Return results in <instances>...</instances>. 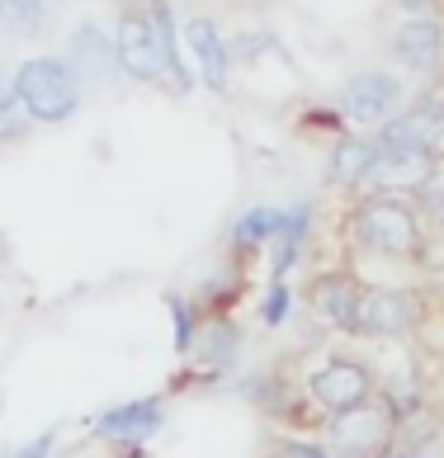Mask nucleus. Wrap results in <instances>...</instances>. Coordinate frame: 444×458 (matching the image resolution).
<instances>
[{
	"mask_svg": "<svg viewBox=\"0 0 444 458\" xmlns=\"http://www.w3.org/2000/svg\"><path fill=\"white\" fill-rule=\"evenodd\" d=\"M312 242H317V199L284 203V227L265 250V279L294 284V275L312 256Z\"/></svg>",
	"mask_w": 444,
	"mask_h": 458,
	"instance_id": "obj_13",
	"label": "nucleus"
},
{
	"mask_svg": "<svg viewBox=\"0 0 444 458\" xmlns=\"http://www.w3.org/2000/svg\"><path fill=\"white\" fill-rule=\"evenodd\" d=\"M180 38H184V57H190L199 86L213 95H227L236 62H232V38L222 33V24L209 20V14H190L180 24Z\"/></svg>",
	"mask_w": 444,
	"mask_h": 458,
	"instance_id": "obj_11",
	"label": "nucleus"
},
{
	"mask_svg": "<svg viewBox=\"0 0 444 458\" xmlns=\"http://www.w3.org/2000/svg\"><path fill=\"white\" fill-rule=\"evenodd\" d=\"M303 393L321 411V420L346 416V411H354V406L379 397V369H373L369 360H360V354L331 350V354H321V360L307 369Z\"/></svg>",
	"mask_w": 444,
	"mask_h": 458,
	"instance_id": "obj_3",
	"label": "nucleus"
},
{
	"mask_svg": "<svg viewBox=\"0 0 444 458\" xmlns=\"http://www.w3.org/2000/svg\"><path fill=\"white\" fill-rule=\"evenodd\" d=\"M66 66L72 76L81 81L85 90H109L118 81V53H114V33L99 24V20H76L72 33H66Z\"/></svg>",
	"mask_w": 444,
	"mask_h": 458,
	"instance_id": "obj_12",
	"label": "nucleus"
},
{
	"mask_svg": "<svg viewBox=\"0 0 444 458\" xmlns=\"http://www.w3.org/2000/svg\"><path fill=\"white\" fill-rule=\"evenodd\" d=\"M416 203H421V213H425V223H431V232L444 236V180L435 184L431 194H421Z\"/></svg>",
	"mask_w": 444,
	"mask_h": 458,
	"instance_id": "obj_28",
	"label": "nucleus"
},
{
	"mask_svg": "<svg viewBox=\"0 0 444 458\" xmlns=\"http://www.w3.org/2000/svg\"><path fill=\"white\" fill-rule=\"evenodd\" d=\"M373 165H379V147H373L369 132H346L327 147V184L336 194H346V203L369 194Z\"/></svg>",
	"mask_w": 444,
	"mask_h": 458,
	"instance_id": "obj_15",
	"label": "nucleus"
},
{
	"mask_svg": "<svg viewBox=\"0 0 444 458\" xmlns=\"http://www.w3.org/2000/svg\"><path fill=\"white\" fill-rule=\"evenodd\" d=\"M379 402H383V411L392 416V426H397V435H402L421 416V406H425L421 373L412 364H402L397 373H379Z\"/></svg>",
	"mask_w": 444,
	"mask_h": 458,
	"instance_id": "obj_18",
	"label": "nucleus"
},
{
	"mask_svg": "<svg viewBox=\"0 0 444 458\" xmlns=\"http://www.w3.org/2000/svg\"><path fill=\"white\" fill-rule=\"evenodd\" d=\"M242 354H246V327L242 321H236L232 312L203 317V331H199V345H194V360H190V369H184V378L222 383V378L236 373Z\"/></svg>",
	"mask_w": 444,
	"mask_h": 458,
	"instance_id": "obj_14",
	"label": "nucleus"
},
{
	"mask_svg": "<svg viewBox=\"0 0 444 458\" xmlns=\"http://www.w3.org/2000/svg\"><path fill=\"white\" fill-rule=\"evenodd\" d=\"M33 128L38 123H33L29 109L20 105V95L10 90V81H0V147H20Z\"/></svg>",
	"mask_w": 444,
	"mask_h": 458,
	"instance_id": "obj_24",
	"label": "nucleus"
},
{
	"mask_svg": "<svg viewBox=\"0 0 444 458\" xmlns=\"http://www.w3.org/2000/svg\"><path fill=\"white\" fill-rule=\"evenodd\" d=\"M402 20H444V0H392Z\"/></svg>",
	"mask_w": 444,
	"mask_h": 458,
	"instance_id": "obj_29",
	"label": "nucleus"
},
{
	"mask_svg": "<svg viewBox=\"0 0 444 458\" xmlns=\"http://www.w3.org/2000/svg\"><path fill=\"white\" fill-rule=\"evenodd\" d=\"M161 430H166V397L161 393L118 402V406H105V411L90 416V435L109 449H124L128 458H138L147 439H157Z\"/></svg>",
	"mask_w": 444,
	"mask_h": 458,
	"instance_id": "obj_7",
	"label": "nucleus"
},
{
	"mask_svg": "<svg viewBox=\"0 0 444 458\" xmlns=\"http://www.w3.org/2000/svg\"><path fill=\"white\" fill-rule=\"evenodd\" d=\"M114 53H118V76L132 86H161V47L151 29L147 5H118L114 14Z\"/></svg>",
	"mask_w": 444,
	"mask_h": 458,
	"instance_id": "obj_8",
	"label": "nucleus"
},
{
	"mask_svg": "<svg viewBox=\"0 0 444 458\" xmlns=\"http://www.w3.org/2000/svg\"><path fill=\"white\" fill-rule=\"evenodd\" d=\"M246 293V269L242 265H222V269H213L209 279H203V288H199V308L209 312V317H222V312H232L236 308V298Z\"/></svg>",
	"mask_w": 444,
	"mask_h": 458,
	"instance_id": "obj_21",
	"label": "nucleus"
},
{
	"mask_svg": "<svg viewBox=\"0 0 444 458\" xmlns=\"http://www.w3.org/2000/svg\"><path fill=\"white\" fill-rule=\"evenodd\" d=\"M406 99H412V86L392 66H360V72H350L336 86V109L346 114V123L354 132L383 128L392 114L406 109Z\"/></svg>",
	"mask_w": 444,
	"mask_h": 458,
	"instance_id": "obj_4",
	"label": "nucleus"
},
{
	"mask_svg": "<svg viewBox=\"0 0 444 458\" xmlns=\"http://www.w3.org/2000/svg\"><path fill=\"white\" fill-rule=\"evenodd\" d=\"M298 128L303 132H317V138H346V132H354L350 123H346V114L336 109V99H327V105H307L303 114H298Z\"/></svg>",
	"mask_w": 444,
	"mask_h": 458,
	"instance_id": "obj_25",
	"label": "nucleus"
},
{
	"mask_svg": "<svg viewBox=\"0 0 444 458\" xmlns=\"http://www.w3.org/2000/svg\"><path fill=\"white\" fill-rule=\"evenodd\" d=\"M275 458H340L331 445H327V439H284V445H279V454Z\"/></svg>",
	"mask_w": 444,
	"mask_h": 458,
	"instance_id": "obj_26",
	"label": "nucleus"
},
{
	"mask_svg": "<svg viewBox=\"0 0 444 458\" xmlns=\"http://www.w3.org/2000/svg\"><path fill=\"white\" fill-rule=\"evenodd\" d=\"M364 279L350 260H336V265H317L307 284L298 288L303 298V312L317 321L321 331H336V335H354V317H360V298H364Z\"/></svg>",
	"mask_w": 444,
	"mask_h": 458,
	"instance_id": "obj_6",
	"label": "nucleus"
},
{
	"mask_svg": "<svg viewBox=\"0 0 444 458\" xmlns=\"http://www.w3.org/2000/svg\"><path fill=\"white\" fill-rule=\"evenodd\" d=\"M166 312H170V350L180 354L184 364L194 360V345H199V331H203V312L194 293H166Z\"/></svg>",
	"mask_w": 444,
	"mask_h": 458,
	"instance_id": "obj_19",
	"label": "nucleus"
},
{
	"mask_svg": "<svg viewBox=\"0 0 444 458\" xmlns=\"http://www.w3.org/2000/svg\"><path fill=\"white\" fill-rule=\"evenodd\" d=\"M236 387H242V397L255 402L265 416H284L288 402H294V383L279 378L275 369H255V373H246V378L236 383Z\"/></svg>",
	"mask_w": 444,
	"mask_h": 458,
	"instance_id": "obj_22",
	"label": "nucleus"
},
{
	"mask_svg": "<svg viewBox=\"0 0 444 458\" xmlns=\"http://www.w3.org/2000/svg\"><path fill=\"white\" fill-rule=\"evenodd\" d=\"M57 439H62V430H57V426H47L43 435H33L29 445H20L10 458H57Z\"/></svg>",
	"mask_w": 444,
	"mask_h": 458,
	"instance_id": "obj_27",
	"label": "nucleus"
},
{
	"mask_svg": "<svg viewBox=\"0 0 444 458\" xmlns=\"http://www.w3.org/2000/svg\"><path fill=\"white\" fill-rule=\"evenodd\" d=\"M10 90L20 95V105L29 109L33 123L57 128L72 123L85 105V86L72 76L62 53H29L24 62H14L10 72Z\"/></svg>",
	"mask_w": 444,
	"mask_h": 458,
	"instance_id": "obj_2",
	"label": "nucleus"
},
{
	"mask_svg": "<svg viewBox=\"0 0 444 458\" xmlns=\"http://www.w3.org/2000/svg\"><path fill=\"white\" fill-rule=\"evenodd\" d=\"M298 288L294 284H279V279H265L260 293H255V327L260 331H284L288 321L298 317Z\"/></svg>",
	"mask_w": 444,
	"mask_h": 458,
	"instance_id": "obj_20",
	"label": "nucleus"
},
{
	"mask_svg": "<svg viewBox=\"0 0 444 458\" xmlns=\"http://www.w3.org/2000/svg\"><path fill=\"white\" fill-rule=\"evenodd\" d=\"M151 29H157V47H161V86H170L175 95L199 90V76L190 57H184V38H180V14L170 0H147Z\"/></svg>",
	"mask_w": 444,
	"mask_h": 458,
	"instance_id": "obj_17",
	"label": "nucleus"
},
{
	"mask_svg": "<svg viewBox=\"0 0 444 458\" xmlns=\"http://www.w3.org/2000/svg\"><path fill=\"white\" fill-rule=\"evenodd\" d=\"M128 5H147V0H128Z\"/></svg>",
	"mask_w": 444,
	"mask_h": 458,
	"instance_id": "obj_30",
	"label": "nucleus"
},
{
	"mask_svg": "<svg viewBox=\"0 0 444 458\" xmlns=\"http://www.w3.org/2000/svg\"><path fill=\"white\" fill-rule=\"evenodd\" d=\"M392 72L412 81H440L444 76V20H397L388 33Z\"/></svg>",
	"mask_w": 444,
	"mask_h": 458,
	"instance_id": "obj_10",
	"label": "nucleus"
},
{
	"mask_svg": "<svg viewBox=\"0 0 444 458\" xmlns=\"http://www.w3.org/2000/svg\"><path fill=\"white\" fill-rule=\"evenodd\" d=\"M340 236H346V250L354 260H373V265H421L435 246V232L425 223L421 203L397 194L350 199L346 217H340Z\"/></svg>",
	"mask_w": 444,
	"mask_h": 458,
	"instance_id": "obj_1",
	"label": "nucleus"
},
{
	"mask_svg": "<svg viewBox=\"0 0 444 458\" xmlns=\"http://www.w3.org/2000/svg\"><path fill=\"white\" fill-rule=\"evenodd\" d=\"M425 327V293L406 284H369L354 317V341L369 345H397L412 341Z\"/></svg>",
	"mask_w": 444,
	"mask_h": 458,
	"instance_id": "obj_5",
	"label": "nucleus"
},
{
	"mask_svg": "<svg viewBox=\"0 0 444 458\" xmlns=\"http://www.w3.org/2000/svg\"><path fill=\"white\" fill-rule=\"evenodd\" d=\"M279 227H284V203L260 199V203H251V208H242L227 227V260L242 265V269L265 260V250L279 236Z\"/></svg>",
	"mask_w": 444,
	"mask_h": 458,
	"instance_id": "obj_16",
	"label": "nucleus"
},
{
	"mask_svg": "<svg viewBox=\"0 0 444 458\" xmlns=\"http://www.w3.org/2000/svg\"><path fill=\"white\" fill-rule=\"evenodd\" d=\"M321 439L340 454V458H383L392 445H397V426L383 411V402L373 397L364 406H354L346 416L321 420Z\"/></svg>",
	"mask_w": 444,
	"mask_h": 458,
	"instance_id": "obj_9",
	"label": "nucleus"
},
{
	"mask_svg": "<svg viewBox=\"0 0 444 458\" xmlns=\"http://www.w3.org/2000/svg\"><path fill=\"white\" fill-rule=\"evenodd\" d=\"M57 0H0V29L14 38H43Z\"/></svg>",
	"mask_w": 444,
	"mask_h": 458,
	"instance_id": "obj_23",
	"label": "nucleus"
}]
</instances>
